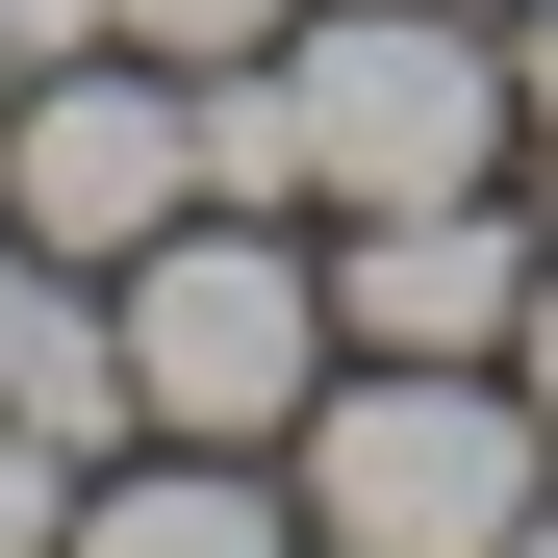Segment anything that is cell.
<instances>
[{
    "mask_svg": "<svg viewBox=\"0 0 558 558\" xmlns=\"http://www.w3.org/2000/svg\"><path fill=\"white\" fill-rule=\"evenodd\" d=\"M76 305V254H26V229H0V407H26V330Z\"/></svg>",
    "mask_w": 558,
    "mask_h": 558,
    "instance_id": "cell-8",
    "label": "cell"
},
{
    "mask_svg": "<svg viewBox=\"0 0 558 558\" xmlns=\"http://www.w3.org/2000/svg\"><path fill=\"white\" fill-rule=\"evenodd\" d=\"M508 330H533L508 178H457V204H355V229H330V355H508Z\"/></svg>",
    "mask_w": 558,
    "mask_h": 558,
    "instance_id": "cell-4",
    "label": "cell"
},
{
    "mask_svg": "<svg viewBox=\"0 0 558 558\" xmlns=\"http://www.w3.org/2000/svg\"><path fill=\"white\" fill-rule=\"evenodd\" d=\"M76 483H102V457H51L26 407H0V558H76Z\"/></svg>",
    "mask_w": 558,
    "mask_h": 558,
    "instance_id": "cell-7",
    "label": "cell"
},
{
    "mask_svg": "<svg viewBox=\"0 0 558 558\" xmlns=\"http://www.w3.org/2000/svg\"><path fill=\"white\" fill-rule=\"evenodd\" d=\"M102 330H128V407H153V432L279 457L305 381H330V254L279 229V204H178V229L102 279Z\"/></svg>",
    "mask_w": 558,
    "mask_h": 558,
    "instance_id": "cell-2",
    "label": "cell"
},
{
    "mask_svg": "<svg viewBox=\"0 0 558 558\" xmlns=\"http://www.w3.org/2000/svg\"><path fill=\"white\" fill-rule=\"evenodd\" d=\"M102 26H128V51H178V76H229V51L305 26V0H102Z\"/></svg>",
    "mask_w": 558,
    "mask_h": 558,
    "instance_id": "cell-6",
    "label": "cell"
},
{
    "mask_svg": "<svg viewBox=\"0 0 558 558\" xmlns=\"http://www.w3.org/2000/svg\"><path fill=\"white\" fill-rule=\"evenodd\" d=\"M0 102H26V26H0Z\"/></svg>",
    "mask_w": 558,
    "mask_h": 558,
    "instance_id": "cell-12",
    "label": "cell"
},
{
    "mask_svg": "<svg viewBox=\"0 0 558 558\" xmlns=\"http://www.w3.org/2000/svg\"><path fill=\"white\" fill-rule=\"evenodd\" d=\"M508 558H558V483H533V508H508Z\"/></svg>",
    "mask_w": 558,
    "mask_h": 558,
    "instance_id": "cell-11",
    "label": "cell"
},
{
    "mask_svg": "<svg viewBox=\"0 0 558 558\" xmlns=\"http://www.w3.org/2000/svg\"><path fill=\"white\" fill-rule=\"evenodd\" d=\"M76 558H330V533H305V483H254V457L128 432L102 483H76Z\"/></svg>",
    "mask_w": 558,
    "mask_h": 558,
    "instance_id": "cell-5",
    "label": "cell"
},
{
    "mask_svg": "<svg viewBox=\"0 0 558 558\" xmlns=\"http://www.w3.org/2000/svg\"><path fill=\"white\" fill-rule=\"evenodd\" d=\"M178 204H204V76L178 51H26V102H0V229L128 279Z\"/></svg>",
    "mask_w": 558,
    "mask_h": 558,
    "instance_id": "cell-3",
    "label": "cell"
},
{
    "mask_svg": "<svg viewBox=\"0 0 558 558\" xmlns=\"http://www.w3.org/2000/svg\"><path fill=\"white\" fill-rule=\"evenodd\" d=\"M508 381H533V432H558V254H533V330H508Z\"/></svg>",
    "mask_w": 558,
    "mask_h": 558,
    "instance_id": "cell-10",
    "label": "cell"
},
{
    "mask_svg": "<svg viewBox=\"0 0 558 558\" xmlns=\"http://www.w3.org/2000/svg\"><path fill=\"white\" fill-rule=\"evenodd\" d=\"M508 128H533V178H558V0H508Z\"/></svg>",
    "mask_w": 558,
    "mask_h": 558,
    "instance_id": "cell-9",
    "label": "cell"
},
{
    "mask_svg": "<svg viewBox=\"0 0 558 558\" xmlns=\"http://www.w3.org/2000/svg\"><path fill=\"white\" fill-rule=\"evenodd\" d=\"M457 26H508V0H457Z\"/></svg>",
    "mask_w": 558,
    "mask_h": 558,
    "instance_id": "cell-13",
    "label": "cell"
},
{
    "mask_svg": "<svg viewBox=\"0 0 558 558\" xmlns=\"http://www.w3.org/2000/svg\"><path fill=\"white\" fill-rule=\"evenodd\" d=\"M279 483H305L330 558H508V508L558 483V432L508 355H330L305 432H279Z\"/></svg>",
    "mask_w": 558,
    "mask_h": 558,
    "instance_id": "cell-1",
    "label": "cell"
}]
</instances>
